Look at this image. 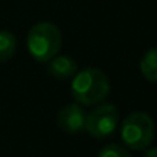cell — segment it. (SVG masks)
<instances>
[{
	"instance_id": "4",
	"label": "cell",
	"mask_w": 157,
	"mask_h": 157,
	"mask_svg": "<svg viewBox=\"0 0 157 157\" xmlns=\"http://www.w3.org/2000/svg\"><path fill=\"white\" fill-rule=\"evenodd\" d=\"M119 122V111L113 104L99 102L87 116H86V130L93 137L102 139L110 136Z\"/></svg>"
},
{
	"instance_id": "7",
	"label": "cell",
	"mask_w": 157,
	"mask_h": 157,
	"mask_svg": "<svg viewBox=\"0 0 157 157\" xmlns=\"http://www.w3.org/2000/svg\"><path fill=\"white\" fill-rule=\"evenodd\" d=\"M140 72L150 82H157V48L144 55L140 61Z\"/></svg>"
},
{
	"instance_id": "1",
	"label": "cell",
	"mask_w": 157,
	"mask_h": 157,
	"mask_svg": "<svg viewBox=\"0 0 157 157\" xmlns=\"http://www.w3.org/2000/svg\"><path fill=\"white\" fill-rule=\"evenodd\" d=\"M70 90L78 104L95 105L102 102L110 93V81L102 70L86 67L75 73Z\"/></svg>"
},
{
	"instance_id": "6",
	"label": "cell",
	"mask_w": 157,
	"mask_h": 157,
	"mask_svg": "<svg viewBox=\"0 0 157 157\" xmlns=\"http://www.w3.org/2000/svg\"><path fill=\"white\" fill-rule=\"evenodd\" d=\"M49 61L51 63L48 66V72L56 79H67L78 72V64L70 56H66V55L56 56L55 55Z\"/></svg>"
},
{
	"instance_id": "10",
	"label": "cell",
	"mask_w": 157,
	"mask_h": 157,
	"mask_svg": "<svg viewBox=\"0 0 157 157\" xmlns=\"http://www.w3.org/2000/svg\"><path fill=\"white\" fill-rule=\"evenodd\" d=\"M144 157H157V148H151V150H147Z\"/></svg>"
},
{
	"instance_id": "2",
	"label": "cell",
	"mask_w": 157,
	"mask_h": 157,
	"mask_svg": "<svg viewBox=\"0 0 157 157\" xmlns=\"http://www.w3.org/2000/svg\"><path fill=\"white\" fill-rule=\"evenodd\" d=\"M61 32L59 29L49 23L41 21L34 25L28 34V51L40 63H46L52 59L61 48Z\"/></svg>"
},
{
	"instance_id": "8",
	"label": "cell",
	"mask_w": 157,
	"mask_h": 157,
	"mask_svg": "<svg viewBox=\"0 0 157 157\" xmlns=\"http://www.w3.org/2000/svg\"><path fill=\"white\" fill-rule=\"evenodd\" d=\"M15 53V37L9 31H0V63L11 59Z\"/></svg>"
},
{
	"instance_id": "5",
	"label": "cell",
	"mask_w": 157,
	"mask_h": 157,
	"mask_svg": "<svg viewBox=\"0 0 157 157\" xmlns=\"http://www.w3.org/2000/svg\"><path fill=\"white\" fill-rule=\"evenodd\" d=\"M86 111L81 105L69 104L63 107L56 114V125L67 134H76L86 130Z\"/></svg>"
},
{
	"instance_id": "9",
	"label": "cell",
	"mask_w": 157,
	"mask_h": 157,
	"mask_svg": "<svg viewBox=\"0 0 157 157\" xmlns=\"http://www.w3.org/2000/svg\"><path fill=\"white\" fill-rule=\"evenodd\" d=\"M98 157H131V154L124 147H121L117 144H110L99 151Z\"/></svg>"
},
{
	"instance_id": "3",
	"label": "cell",
	"mask_w": 157,
	"mask_h": 157,
	"mask_svg": "<svg viewBox=\"0 0 157 157\" xmlns=\"http://www.w3.org/2000/svg\"><path fill=\"white\" fill-rule=\"evenodd\" d=\"M122 142L134 150H145L154 139V122L150 114L144 111H136L127 116L121 125Z\"/></svg>"
}]
</instances>
